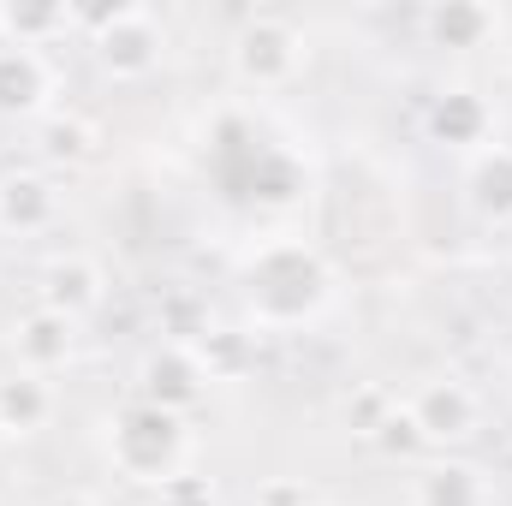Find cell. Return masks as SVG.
<instances>
[{
  "mask_svg": "<svg viewBox=\"0 0 512 506\" xmlns=\"http://www.w3.org/2000/svg\"><path fill=\"white\" fill-rule=\"evenodd\" d=\"M423 30H429V42H435V48H489V36L501 30V12H495V6L453 0V6L423 12Z\"/></svg>",
  "mask_w": 512,
  "mask_h": 506,
  "instance_id": "15",
  "label": "cell"
},
{
  "mask_svg": "<svg viewBox=\"0 0 512 506\" xmlns=\"http://www.w3.org/2000/svg\"><path fill=\"white\" fill-rule=\"evenodd\" d=\"M376 447H382V453H423V435H417V423L405 417V405H393V417L376 429Z\"/></svg>",
  "mask_w": 512,
  "mask_h": 506,
  "instance_id": "19",
  "label": "cell"
},
{
  "mask_svg": "<svg viewBox=\"0 0 512 506\" xmlns=\"http://www.w3.org/2000/svg\"><path fill=\"white\" fill-rule=\"evenodd\" d=\"M465 203L477 221L512 227V143H483L465 155Z\"/></svg>",
  "mask_w": 512,
  "mask_h": 506,
  "instance_id": "11",
  "label": "cell"
},
{
  "mask_svg": "<svg viewBox=\"0 0 512 506\" xmlns=\"http://www.w3.org/2000/svg\"><path fill=\"white\" fill-rule=\"evenodd\" d=\"M102 298H108V274H102L96 256H84V251L48 256V268H42V298H36V304H48V310L72 316V322H84V316L102 310Z\"/></svg>",
  "mask_w": 512,
  "mask_h": 506,
  "instance_id": "10",
  "label": "cell"
},
{
  "mask_svg": "<svg viewBox=\"0 0 512 506\" xmlns=\"http://www.w3.org/2000/svg\"><path fill=\"white\" fill-rule=\"evenodd\" d=\"M6 346H12V364H18V370H30V376H60V370L78 358V322L60 316V310H48V304H30V310L12 322Z\"/></svg>",
  "mask_w": 512,
  "mask_h": 506,
  "instance_id": "9",
  "label": "cell"
},
{
  "mask_svg": "<svg viewBox=\"0 0 512 506\" xmlns=\"http://www.w3.org/2000/svg\"><path fill=\"white\" fill-rule=\"evenodd\" d=\"M405 417L417 423L423 447L453 453V447H465V441L483 435V393L459 376H435L405 399Z\"/></svg>",
  "mask_w": 512,
  "mask_h": 506,
  "instance_id": "5",
  "label": "cell"
},
{
  "mask_svg": "<svg viewBox=\"0 0 512 506\" xmlns=\"http://www.w3.org/2000/svg\"><path fill=\"white\" fill-rule=\"evenodd\" d=\"M48 417H54V381L48 376L12 370L0 381V429L6 435H36V429H48Z\"/></svg>",
  "mask_w": 512,
  "mask_h": 506,
  "instance_id": "14",
  "label": "cell"
},
{
  "mask_svg": "<svg viewBox=\"0 0 512 506\" xmlns=\"http://www.w3.org/2000/svg\"><path fill=\"white\" fill-rule=\"evenodd\" d=\"M203 393H209V370H203L197 346H185V340H155V346L137 358V399H149V405L185 417Z\"/></svg>",
  "mask_w": 512,
  "mask_h": 506,
  "instance_id": "6",
  "label": "cell"
},
{
  "mask_svg": "<svg viewBox=\"0 0 512 506\" xmlns=\"http://www.w3.org/2000/svg\"><path fill=\"white\" fill-rule=\"evenodd\" d=\"M60 215H66V197H60L54 173H42V167L0 173V233L6 239H42L60 227Z\"/></svg>",
  "mask_w": 512,
  "mask_h": 506,
  "instance_id": "7",
  "label": "cell"
},
{
  "mask_svg": "<svg viewBox=\"0 0 512 506\" xmlns=\"http://www.w3.org/2000/svg\"><path fill=\"white\" fill-rule=\"evenodd\" d=\"M429 137L459 149V155H477L483 143H495V114H489V102L477 90H447L429 108Z\"/></svg>",
  "mask_w": 512,
  "mask_h": 506,
  "instance_id": "13",
  "label": "cell"
},
{
  "mask_svg": "<svg viewBox=\"0 0 512 506\" xmlns=\"http://www.w3.org/2000/svg\"><path fill=\"white\" fill-rule=\"evenodd\" d=\"M251 506H322V501H316L298 477H268V483H256Z\"/></svg>",
  "mask_w": 512,
  "mask_h": 506,
  "instance_id": "20",
  "label": "cell"
},
{
  "mask_svg": "<svg viewBox=\"0 0 512 506\" xmlns=\"http://www.w3.org/2000/svg\"><path fill=\"white\" fill-rule=\"evenodd\" d=\"M387 417H393V393H382V387H358V393L346 399V423H352L358 435H370V441H376V429H382Z\"/></svg>",
  "mask_w": 512,
  "mask_h": 506,
  "instance_id": "18",
  "label": "cell"
},
{
  "mask_svg": "<svg viewBox=\"0 0 512 506\" xmlns=\"http://www.w3.org/2000/svg\"><path fill=\"white\" fill-rule=\"evenodd\" d=\"M36 155H42V167H84L96 155V126L84 114L54 108L48 120H36Z\"/></svg>",
  "mask_w": 512,
  "mask_h": 506,
  "instance_id": "16",
  "label": "cell"
},
{
  "mask_svg": "<svg viewBox=\"0 0 512 506\" xmlns=\"http://www.w3.org/2000/svg\"><path fill=\"white\" fill-rule=\"evenodd\" d=\"M54 90H60V72L48 48L0 42V120H48Z\"/></svg>",
  "mask_w": 512,
  "mask_h": 506,
  "instance_id": "8",
  "label": "cell"
},
{
  "mask_svg": "<svg viewBox=\"0 0 512 506\" xmlns=\"http://www.w3.org/2000/svg\"><path fill=\"white\" fill-rule=\"evenodd\" d=\"M411 506H495V483L483 465L465 459H429L411 477Z\"/></svg>",
  "mask_w": 512,
  "mask_h": 506,
  "instance_id": "12",
  "label": "cell"
},
{
  "mask_svg": "<svg viewBox=\"0 0 512 506\" xmlns=\"http://www.w3.org/2000/svg\"><path fill=\"white\" fill-rule=\"evenodd\" d=\"M48 506H96V501H90V495H54Z\"/></svg>",
  "mask_w": 512,
  "mask_h": 506,
  "instance_id": "21",
  "label": "cell"
},
{
  "mask_svg": "<svg viewBox=\"0 0 512 506\" xmlns=\"http://www.w3.org/2000/svg\"><path fill=\"white\" fill-rule=\"evenodd\" d=\"M78 24L72 6H0V42H24V48H48L54 36H66Z\"/></svg>",
  "mask_w": 512,
  "mask_h": 506,
  "instance_id": "17",
  "label": "cell"
},
{
  "mask_svg": "<svg viewBox=\"0 0 512 506\" xmlns=\"http://www.w3.org/2000/svg\"><path fill=\"white\" fill-rule=\"evenodd\" d=\"M84 24H90V60L114 84H143L167 54V36L149 6H102Z\"/></svg>",
  "mask_w": 512,
  "mask_h": 506,
  "instance_id": "3",
  "label": "cell"
},
{
  "mask_svg": "<svg viewBox=\"0 0 512 506\" xmlns=\"http://www.w3.org/2000/svg\"><path fill=\"white\" fill-rule=\"evenodd\" d=\"M328 298H334L328 256L292 233L262 239L239 256V304L256 334H298L328 310Z\"/></svg>",
  "mask_w": 512,
  "mask_h": 506,
  "instance_id": "1",
  "label": "cell"
},
{
  "mask_svg": "<svg viewBox=\"0 0 512 506\" xmlns=\"http://www.w3.org/2000/svg\"><path fill=\"white\" fill-rule=\"evenodd\" d=\"M191 447H197L191 423L179 411H161V405L137 399V393L120 411H108V423H102V453H108L114 477H126L137 489H155V495L173 477L191 471Z\"/></svg>",
  "mask_w": 512,
  "mask_h": 506,
  "instance_id": "2",
  "label": "cell"
},
{
  "mask_svg": "<svg viewBox=\"0 0 512 506\" xmlns=\"http://www.w3.org/2000/svg\"><path fill=\"white\" fill-rule=\"evenodd\" d=\"M304 60H310V42L280 12H256L233 36V78L251 84V90H286L304 72Z\"/></svg>",
  "mask_w": 512,
  "mask_h": 506,
  "instance_id": "4",
  "label": "cell"
}]
</instances>
